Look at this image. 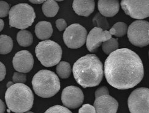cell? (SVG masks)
Here are the masks:
<instances>
[{
    "label": "cell",
    "instance_id": "6da1fadb",
    "mask_svg": "<svg viewBox=\"0 0 149 113\" xmlns=\"http://www.w3.org/2000/svg\"><path fill=\"white\" fill-rule=\"evenodd\" d=\"M106 81L118 90L132 88L139 83L144 69L139 56L128 48H120L109 55L104 63Z\"/></svg>",
    "mask_w": 149,
    "mask_h": 113
},
{
    "label": "cell",
    "instance_id": "7a4b0ae2",
    "mask_svg": "<svg viewBox=\"0 0 149 113\" xmlns=\"http://www.w3.org/2000/svg\"><path fill=\"white\" fill-rule=\"evenodd\" d=\"M72 72L76 81L83 88L98 86L104 74L103 65L95 54H87L73 65Z\"/></svg>",
    "mask_w": 149,
    "mask_h": 113
},
{
    "label": "cell",
    "instance_id": "3957f363",
    "mask_svg": "<svg viewBox=\"0 0 149 113\" xmlns=\"http://www.w3.org/2000/svg\"><path fill=\"white\" fill-rule=\"evenodd\" d=\"M4 98L8 108L15 113L29 111L33 105V93L24 83H15L8 88Z\"/></svg>",
    "mask_w": 149,
    "mask_h": 113
},
{
    "label": "cell",
    "instance_id": "277c9868",
    "mask_svg": "<svg viewBox=\"0 0 149 113\" xmlns=\"http://www.w3.org/2000/svg\"><path fill=\"white\" fill-rule=\"evenodd\" d=\"M34 92L43 98L54 97L60 90V82L55 72L49 70L38 72L32 79Z\"/></svg>",
    "mask_w": 149,
    "mask_h": 113
},
{
    "label": "cell",
    "instance_id": "5b68a950",
    "mask_svg": "<svg viewBox=\"0 0 149 113\" xmlns=\"http://www.w3.org/2000/svg\"><path fill=\"white\" fill-rule=\"evenodd\" d=\"M35 53L41 63L49 67L59 64L62 57V49L57 43L47 40L38 44Z\"/></svg>",
    "mask_w": 149,
    "mask_h": 113
},
{
    "label": "cell",
    "instance_id": "8992f818",
    "mask_svg": "<svg viewBox=\"0 0 149 113\" xmlns=\"http://www.w3.org/2000/svg\"><path fill=\"white\" fill-rule=\"evenodd\" d=\"M36 14L33 7L26 3H20L10 9L9 22L10 27L24 30L34 22Z\"/></svg>",
    "mask_w": 149,
    "mask_h": 113
},
{
    "label": "cell",
    "instance_id": "52a82bcc",
    "mask_svg": "<svg viewBox=\"0 0 149 113\" xmlns=\"http://www.w3.org/2000/svg\"><path fill=\"white\" fill-rule=\"evenodd\" d=\"M149 22L146 20H137L128 28L127 36L131 44L136 47H144L149 44Z\"/></svg>",
    "mask_w": 149,
    "mask_h": 113
},
{
    "label": "cell",
    "instance_id": "ba28073f",
    "mask_svg": "<svg viewBox=\"0 0 149 113\" xmlns=\"http://www.w3.org/2000/svg\"><path fill=\"white\" fill-rule=\"evenodd\" d=\"M128 106L130 113H149V88L133 90L129 96Z\"/></svg>",
    "mask_w": 149,
    "mask_h": 113
},
{
    "label": "cell",
    "instance_id": "9c48e42d",
    "mask_svg": "<svg viewBox=\"0 0 149 113\" xmlns=\"http://www.w3.org/2000/svg\"><path fill=\"white\" fill-rule=\"evenodd\" d=\"M87 35V31L85 27L79 24H73L66 28L63 37L69 48L77 49L85 44Z\"/></svg>",
    "mask_w": 149,
    "mask_h": 113
},
{
    "label": "cell",
    "instance_id": "30bf717a",
    "mask_svg": "<svg viewBox=\"0 0 149 113\" xmlns=\"http://www.w3.org/2000/svg\"><path fill=\"white\" fill-rule=\"evenodd\" d=\"M121 7L124 12L135 19H144L149 17V0L148 1H121Z\"/></svg>",
    "mask_w": 149,
    "mask_h": 113
},
{
    "label": "cell",
    "instance_id": "8fae6325",
    "mask_svg": "<svg viewBox=\"0 0 149 113\" xmlns=\"http://www.w3.org/2000/svg\"><path fill=\"white\" fill-rule=\"evenodd\" d=\"M61 98L62 103L66 108L76 109L82 105L84 95L81 88L71 85L63 89Z\"/></svg>",
    "mask_w": 149,
    "mask_h": 113
},
{
    "label": "cell",
    "instance_id": "7c38bea8",
    "mask_svg": "<svg viewBox=\"0 0 149 113\" xmlns=\"http://www.w3.org/2000/svg\"><path fill=\"white\" fill-rule=\"evenodd\" d=\"M112 38L109 31L103 30L101 28L94 27L87 35L86 46L91 53H95L102 42H105Z\"/></svg>",
    "mask_w": 149,
    "mask_h": 113
},
{
    "label": "cell",
    "instance_id": "4fadbf2b",
    "mask_svg": "<svg viewBox=\"0 0 149 113\" xmlns=\"http://www.w3.org/2000/svg\"><path fill=\"white\" fill-rule=\"evenodd\" d=\"M13 64L15 71L25 74L33 69L34 64L33 56L27 50L20 51L14 56Z\"/></svg>",
    "mask_w": 149,
    "mask_h": 113
},
{
    "label": "cell",
    "instance_id": "5bb4252c",
    "mask_svg": "<svg viewBox=\"0 0 149 113\" xmlns=\"http://www.w3.org/2000/svg\"><path fill=\"white\" fill-rule=\"evenodd\" d=\"M93 106L96 113H117L118 103L111 96L106 95L96 98Z\"/></svg>",
    "mask_w": 149,
    "mask_h": 113
},
{
    "label": "cell",
    "instance_id": "9a60e30c",
    "mask_svg": "<svg viewBox=\"0 0 149 113\" xmlns=\"http://www.w3.org/2000/svg\"><path fill=\"white\" fill-rule=\"evenodd\" d=\"M98 8L101 15L111 18L118 13L120 9L119 1L117 0H100L98 3Z\"/></svg>",
    "mask_w": 149,
    "mask_h": 113
},
{
    "label": "cell",
    "instance_id": "2e32d148",
    "mask_svg": "<svg viewBox=\"0 0 149 113\" xmlns=\"http://www.w3.org/2000/svg\"><path fill=\"white\" fill-rule=\"evenodd\" d=\"M95 2L93 0H75L72 3V8L78 16H89L95 10Z\"/></svg>",
    "mask_w": 149,
    "mask_h": 113
},
{
    "label": "cell",
    "instance_id": "e0dca14e",
    "mask_svg": "<svg viewBox=\"0 0 149 113\" xmlns=\"http://www.w3.org/2000/svg\"><path fill=\"white\" fill-rule=\"evenodd\" d=\"M35 34L41 40H47L52 35L53 28L49 22H39L35 26Z\"/></svg>",
    "mask_w": 149,
    "mask_h": 113
},
{
    "label": "cell",
    "instance_id": "ac0fdd59",
    "mask_svg": "<svg viewBox=\"0 0 149 113\" xmlns=\"http://www.w3.org/2000/svg\"><path fill=\"white\" fill-rule=\"evenodd\" d=\"M44 14L47 18H52L56 15L59 10V6L57 3L54 0L45 1L42 6Z\"/></svg>",
    "mask_w": 149,
    "mask_h": 113
},
{
    "label": "cell",
    "instance_id": "d6986e66",
    "mask_svg": "<svg viewBox=\"0 0 149 113\" xmlns=\"http://www.w3.org/2000/svg\"><path fill=\"white\" fill-rule=\"evenodd\" d=\"M17 41L21 47H30L33 42L32 33L28 30H21L17 35Z\"/></svg>",
    "mask_w": 149,
    "mask_h": 113
},
{
    "label": "cell",
    "instance_id": "ffe728a7",
    "mask_svg": "<svg viewBox=\"0 0 149 113\" xmlns=\"http://www.w3.org/2000/svg\"><path fill=\"white\" fill-rule=\"evenodd\" d=\"M0 53L6 54L9 53L13 48V40L10 37L1 35L0 36Z\"/></svg>",
    "mask_w": 149,
    "mask_h": 113
},
{
    "label": "cell",
    "instance_id": "44dd1931",
    "mask_svg": "<svg viewBox=\"0 0 149 113\" xmlns=\"http://www.w3.org/2000/svg\"><path fill=\"white\" fill-rule=\"evenodd\" d=\"M56 74L61 78H68L71 74V67L70 64L66 61H61L57 64Z\"/></svg>",
    "mask_w": 149,
    "mask_h": 113
},
{
    "label": "cell",
    "instance_id": "7402d4cb",
    "mask_svg": "<svg viewBox=\"0 0 149 113\" xmlns=\"http://www.w3.org/2000/svg\"><path fill=\"white\" fill-rule=\"evenodd\" d=\"M128 32V26L123 22H118L114 24L109 30L110 33L117 37H122L126 35Z\"/></svg>",
    "mask_w": 149,
    "mask_h": 113
},
{
    "label": "cell",
    "instance_id": "603a6c76",
    "mask_svg": "<svg viewBox=\"0 0 149 113\" xmlns=\"http://www.w3.org/2000/svg\"><path fill=\"white\" fill-rule=\"evenodd\" d=\"M102 49L105 54L109 55L118 49V40L112 38L102 44Z\"/></svg>",
    "mask_w": 149,
    "mask_h": 113
},
{
    "label": "cell",
    "instance_id": "cb8c5ba5",
    "mask_svg": "<svg viewBox=\"0 0 149 113\" xmlns=\"http://www.w3.org/2000/svg\"><path fill=\"white\" fill-rule=\"evenodd\" d=\"M93 24L95 27L101 28L103 30H107L109 29V25L104 16L100 13H97L93 19Z\"/></svg>",
    "mask_w": 149,
    "mask_h": 113
},
{
    "label": "cell",
    "instance_id": "d4e9b609",
    "mask_svg": "<svg viewBox=\"0 0 149 113\" xmlns=\"http://www.w3.org/2000/svg\"><path fill=\"white\" fill-rule=\"evenodd\" d=\"M44 113H72V112L65 106L55 105L50 107Z\"/></svg>",
    "mask_w": 149,
    "mask_h": 113
},
{
    "label": "cell",
    "instance_id": "484cf974",
    "mask_svg": "<svg viewBox=\"0 0 149 113\" xmlns=\"http://www.w3.org/2000/svg\"><path fill=\"white\" fill-rule=\"evenodd\" d=\"M13 81L15 83H25L26 81V76L24 73L15 72L14 73Z\"/></svg>",
    "mask_w": 149,
    "mask_h": 113
},
{
    "label": "cell",
    "instance_id": "4316f807",
    "mask_svg": "<svg viewBox=\"0 0 149 113\" xmlns=\"http://www.w3.org/2000/svg\"><path fill=\"white\" fill-rule=\"evenodd\" d=\"M0 6H1V8H0V17L1 18H5L9 14L10 11V7L9 4L6 1H0Z\"/></svg>",
    "mask_w": 149,
    "mask_h": 113
},
{
    "label": "cell",
    "instance_id": "83f0119b",
    "mask_svg": "<svg viewBox=\"0 0 149 113\" xmlns=\"http://www.w3.org/2000/svg\"><path fill=\"white\" fill-rule=\"evenodd\" d=\"M79 113H96L94 106L89 104L84 105L79 110Z\"/></svg>",
    "mask_w": 149,
    "mask_h": 113
},
{
    "label": "cell",
    "instance_id": "f1b7e54d",
    "mask_svg": "<svg viewBox=\"0 0 149 113\" xmlns=\"http://www.w3.org/2000/svg\"><path fill=\"white\" fill-rule=\"evenodd\" d=\"M109 90L106 87H100L99 88L97 89L95 93V98H99L100 97H102V96H104V95H109Z\"/></svg>",
    "mask_w": 149,
    "mask_h": 113
},
{
    "label": "cell",
    "instance_id": "f546056e",
    "mask_svg": "<svg viewBox=\"0 0 149 113\" xmlns=\"http://www.w3.org/2000/svg\"><path fill=\"white\" fill-rule=\"evenodd\" d=\"M56 27L58 30L60 32L66 30L67 28V23L65 19H58L55 22Z\"/></svg>",
    "mask_w": 149,
    "mask_h": 113
},
{
    "label": "cell",
    "instance_id": "4dcf8cb0",
    "mask_svg": "<svg viewBox=\"0 0 149 113\" xmlns=\"http://www.w3.org/2000/svg\"><path fill=\"white\" fill-rule=\"evenodd\" d=\"M0 66H1V77H0V81H2L4 79L6 74V69L5 66L1 62L0 63Z\"/></svg>",
    "mask_w": 149,
    "mask_h": 113
},
{
    "label": "cell",
    "instance_id": "1f68e13d",
    "mask_svg": "<svg viewBox=\"0 0 149 113\" xmlns=\"http://www.w3.org/2000/svg\"><path fill=\"white\" fill-rule=\"evenodd\" d=\"M0 106H1V107H0V113H4L6 107V105L1 100H0Z\"/></svg>",
    "mask_w": 149,
    "mask_h": 113
},
{
    "label": "cell",
    "instance_id": "d6a6232c",
    "mask_svg": "<svg viewBox=\"0 0 149 113\" xmlns=\"http://www.w3.org/2000/svg\"><path fill=\"white\" fill-rule=\"evenodd\" d=\"M45 1H43V0H36V1H34V0H30V2L33 4H43Z\"/></svg>",
    "mask_w": 149,
    "mask_h": 113
},
{
    "label": "cell",
    "instance_id": "836d02e7",
    "mask_svg": "<svg viewBox=\"0 0 149 113\" xmlns=\"http://www.w3.org/2000/svg\"><path fill=\"white\" fill-rule=\"evenodd\" d=\"M0 24H1V25H0V26H1L0 27V31H2L4 26V22L3 19H0Z\"/></svg>",
    "mask_w": 149,
    "mask_h": 113
},
{
    "label": "cell",
    "instance_id": "e575fe53",
    "mask_svg": "<svg viewBox=\"0 0 149 113\" xmlns=\"http://www.w3.org/2000/svg\"><path fill=\"white\" fill-rule=\"evenodd\" d=\"M13 85H14V82H9L7 83V85H6V87H7V88H8L10 87L11 86H13Z\"/></svg>",
    "mask_w": 149,
    "mask_h": 113
},
{
    "label": "cell",
    "instance_id": "d590c367",
    "mask_svg": "<svg viewBox=\"0 0 149 113\" xmlns=\"http://www.w3.org/2000/svg\"><path fill=\"white\" fill-rule=\"evenodd\" d=\"M25 113H34L33 112H31V111H27V112H25Z\"/></svg>",
    "mask_w": 149,
    "mask_h": 113
},
{
    "label": "cell",
    "instance_id": "8d00e7d4",
    "mask_svg": "<svg viewBox=\"0 0 149 113\" xmlns=\"http://www.w3.org/2000/svg\"><path fill=\"white\" fill-rule=\"evenodd\" d=\"M148 36H149V30H148Z\"/></svg>",
    "mask_w": 149,
    "mask_h": 113
}]
</instances>
